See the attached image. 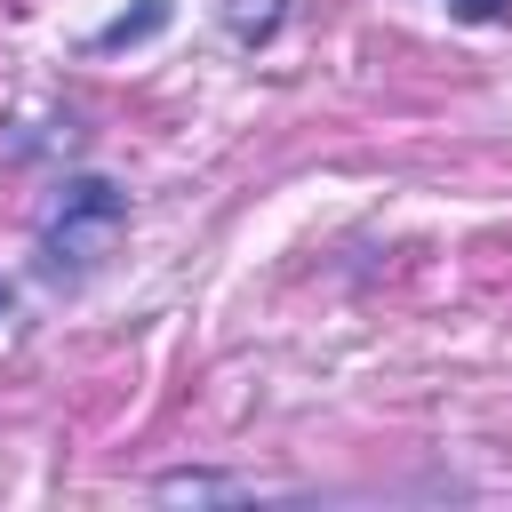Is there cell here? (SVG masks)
I'll use <instances>...</instances> for the list:
<instances>
[{"instance_id": "1", "label": "cell", "mask_w": 512, "mask_h": 512, "mask_svg": "<svg viewBox=\"0 0 512 512\" xmlns=\"http://www.w3.org/2000/svg\"><path fill=\"white\" fill-rule=\"evenodd\" d=\"M120 232H128V192L112 176H72L48 208V224H40V272L48 280H88Z\"/></svg>"}, {"instance_id": "2", "label": "cell", "mask_w": 512, "mask_h": 512, "mask_svg": "<svg viewBox=\"0 0 512 512\" xmlns=\"http://www.w3.org/2000/svg\"><path fill=\"white\" fill-rule=\"evenodd\" d=\"M152 496H192V504H216V496H248L240 472H208V464H176L152 480Z\"/></svg>"}, {"instance_id": "3", "label": "cell", "mask_w": 512, "mask_h": 512, "mask_svg": "<svg viewBox=\"0 0 512 512\" xmlns=\"http://www.w3.org/2000/svg\"><path fill=\"white\" fill-rule=\"evenodd\" d=\"M168 16H176V0H136V8H120L112 24H96V40H88V48H136V40L168 32Z\"/></svg>"}, {"instance_id": "4", "label": "cell", "mask_w": 512, "mask_h": 512, "mask_svg": "<svg viewBox=\"0 0 512 512\" xmlns=\"http://www.w3.org/2000/svg\"><path fill=\"white\" fill-rule=\"evenodd\" d=\"M272 24H280V0L272 8H248V0H232V32L256 48V40H272Z\"/></svg>"}, {"instance_id": "5", "label": "cell", "mask_w": 512, "mask_h": 512, "mask_svg": "<svg viewBox=\"0 0 512 512\" xmlns=\"http://www.w3.org/2000/svg\"><path fill=\"white\" fill-rule=\"evenodd\" d=\"M448 16H464V24H496V16H512V0H448Z\"/></svg>"}, {"instance_id": "6", "label": "cell", "mask_w": 512, "mask_h": 512, "mask_svg": "<svg viewBox=\"0 0 512 512\" xmlns=\"http://www.w3.org/2000/svg\"><path fill=\"white\" fill-rule=\"evenodd\" d=\"M8 304H16V296H8V280H0V312H8Z\"/></svg>"}]
</instances>
